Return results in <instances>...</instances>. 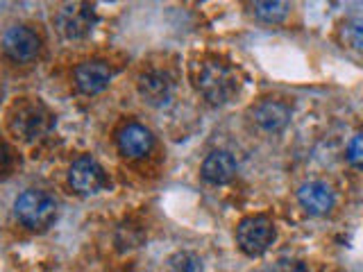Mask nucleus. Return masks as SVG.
I'll return each mask as SVG.
<instances>
[{
    "label": "nucleus",
    "instance_id": "obj_1",
    "mask_svg": "<svg viewBox=\"0 0 363 272\" xmlns=\"http://www.w3.org/2000/svg\"><path fill=\"white\" fill-rule=\"evenodd\" d=\"M196 89L209 100L211 105H225L230 102L238 89H241V77L230 64H223L218 60L202 62L196 73Z\"/></svg>",
    "mask_w": 363,
    "mask_h": 272
},
{
    "label": "nucleus",
    "instance_id": "obj_2",
    "mask_svg": "<svg viewBox=\"0 0 363 272\" xmlns=\"http://www.w3.org/2000/svg\"><path fill=\"white\" fill-rule=\"evenodd\" d=\"M18 222L30 232H45L57 218V200L48 191L28 188L14 202Z\"/></svg>",
    "mask_w": 363,
    "mask_h": 272
},
{
    "label": "nucleus",
    "instance_id": "obj_3",
    "mask_svg": "<svg viewBox=\"0 0 363 272\" xmlns=\"http://www.w3.org/2000/svg\"><path fill=\"white\" fill-rule=\"evenodd\" d=\"M52 116L41 102L21 100L9 109V132L23 141H34L50 130Z\"/></svg>",
    "mask_w": 363,
    "mask_h": 272
},
{
    "label": "nucleus",
    "instance_id": "obj_4",
    "mask_svg": "<svg viewBox=\"0 0 363 272\" xmlns=\"http://www.w3.org/2000/svg\"><path fill=\"white\" fill-rule=\"evenodd\" d=\"M275 222L266 218V215H247L236 225V243L247 256H259L268 252V247L275 243Z\"/></svg>",
    "mask_w": 363,
    "mask_h": 272
},
{
    "label": "nucleus",
    "instance_id": "obj_5",
    "mask_svg": "<svg viewBox=\"0 0 363 272\" xmlns=\"http://www.w3.org/2000/svg\"><path fill=\"white\" fill-rule=\"evenodd\" d=\"M3 50L11 62L30 64L41 52V37L28 26H14L3 34Z\"/></svg>",
    "mask_w": 363,
    "mask_h": 272
},
{
    "label": "nucleus",
    "instance_id": "obj_6",
    "mask_svg": "<svg viewBox=\"0 0 363 272\" xmlns=\"http://www.w3.org/2000/svg\"><path fill=\"white\" fill-rule=\"evenodd\" d=\"M96 11L91 5L86 3H71V5H64L60 11H57L55 23H57V30H60L66 39H82L86 34L94 30L96 26Z\"/></svg>",
    "mask_w": 363,
    "mask_h": 272
},
{
    "label": "nucleus",
    "instance_id": "obj_7",
    "mask_svg": "<svg viewBox=\"0 0 363 272\" xmlns=\"http://www.w3.org/2000/svg\"><path fill=\"white\" fill-rule=\"evenodd\" d=\"M68 184L79 196H96L98 191L105 188L107 175L94 157L84 154L75 159L71 170H68Z\"/></svg>",
    "mask_w": 363,
    "mask_h": 272
},
{
    "label": "nucleus",
    "instance_id": "obj_8",
    "mask_svg": "<svg viewBox=\"0 0 363 272\" xmlns=\"http://www.w3.org/2000/svg\"><path fill=\"white\" fill-rule=\"evenodd\" d=\"M75 84L82 91L84 96H96L102 94L113 77V71L100 60H91V62H82L75 66Z\"/></svg>",
    "mask_w": 363,
    "mask_h": 272
},
{
    "label": "nucleus",
    "instance_id": "obj_9",
    "mask_svg": "<svg viewBox=\"0 0 363 272\" xmlns=\"http://www.w3.org/2000/svg\"><path fill=\"white\" fill-rule=\"evenodd\" d=\"M175 82L166 71H147L139 77V94L152 107H164L173 98Z\"/></svg>",
    "mask_w": 363,
    "mask_h": 272
},
{
    "label": "nucleus",
    "instance_id": "obj_10",
    "mask_svg": "<svg viewBox=\"0 0 363 272\" xmlns=\"http://www.w3.org/2000/svg\"><path fill=\"white\" fill-rule=\"evenodd\" d=\"M116 143H118V150L123 157L128 159H141L147 152L152 150V143H155V136L152 132L145 128L141 123H130L118 132L116 136Z\"/></svg>",
    "mask_w": 363,
    "mask_h": 272
},
{
    "label": "nucleus",
    "instance_id": "obj_11",
    "mask_svg": "<svg viewBox=\"0 0 363 272\" xmlns=\"http://www.w3.org/2000/svg\"><path fill=\"white\" fill-rule=\"evenodd\" d=\"M298 202L309 215H327L334 209L336 196L325 181H306L298 191Z\"/></svg>",
    "mask_w": 363,
    "mask_h": 272
},
{
    "label": "nucleus",
    "instance_id": "obj_12",
    "mask_svg": "<svg viewBox=\"0 0 363 272\" xmlns=\"http://www.w3.org/2000/svg\"><path fill=\"white\" fill-rule=\"evenodd\" d=\"M236 159L232 152L227 150H213L211 154H207V159L202 162V179L209 181V184L218 186V184H227V181H232L234 175H236Z\"/></svg>",
    "mask_w": 363,
    "mask_h": 272
},
{
    "label": "nucleus",
    "instance_id": "obj_13",
    "mask_svg": "<svg viewBox=\"0 0 363 272\" xmlns=\"http://www.w3.org/2000/svg\"><path fill=\"white\" fill-rule=\"evenodd\" d=\"M252 120L264 132H281L291 123V107L279 100H264L252 109Z\"/></svg>",
    "mask_w": 363,
    "mask_h": 272
},
{
    "label": "nucleus",
    "instance_id": "obj_14",
    "mask_svg": "<svg viewBox=\"0 0 363 272\" xmlns=\"http://www.w3.org/2000/svg\"><path fill=\"white\" fill-rule=\"evenodd\" d=\"M252 11H255V16L259 21L275 26V23H281L284 18L289 16L291 5L289 3H281V0H268V3H255L252 5Z\"/></svg>",
    "mask_w": 363,
    "mask_h": 272
},
{
    "label": "nucleus",
    "instance_id": "obj_15",
    "mask_svg": "<svg viewBox=\"0 0 363 272\" xmlns=\"http://www.w3.org/2000/svg\"><path fill=\"white\" fill-rule=\"evenodd\" d=\"M170 272H202V259L193 252H177L168 259Z\"/></svg>",
    "mask_w": 363,
    "mask_h": 272
},
{
    "label": "nucleus",
    "instance_id": "obj_16",
    "mask_svg": "<svg viewBox=\"0 0 363 272\" xmlns=\"http://www.w3.org/2000/svg\"><path fill=\"white\" fill-rule=\"evenodd\" d=\"M345 159L354 166L363 170V132L354 134L347 143V150H345Z\"/></svg>",
    "mask_w": 363,
    "mask_h": 272
},
{
    "label": "nucleus",
    "instance_id": "obj_17",
    "mask_svg": "<svg viewBox=\"0 0 363 272\" xmlns=\"http://www.w3.org/2000/svg\"><path fill=\"white\" fill-rule=\"evenodd\" d=\"M343 37L352 48H363V21H350L343 30Z\"/></svg>",
    "mask_w": 363,
    "mask_h": 272
},
{
    "label": "nucleus",
    "instance_id": "obj_18",
    "mask_svg": "<svg viewBox=\"0 0 363 272\" xmlns=\"http://www.w3.org/2000/svg\"><path fill=\"white\" fill-rule=\"evenodd\" d=\"M270 272H309V270L298 259H277L270 266Z\"/></svg>",
    "mask_w": 363,
    "mask_h": 272
}]
</instances>
